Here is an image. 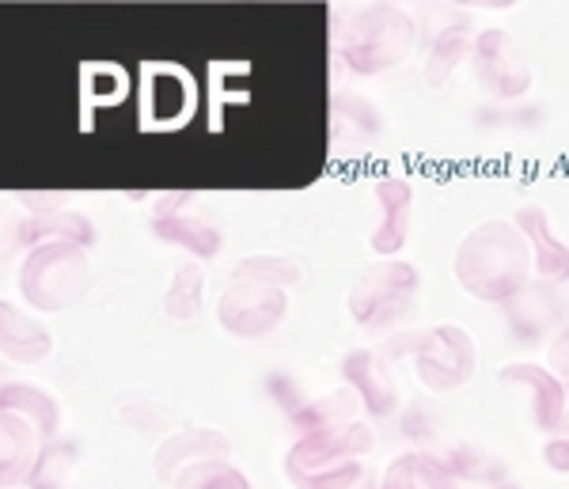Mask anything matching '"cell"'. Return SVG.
<instances>
[{
	"mask_svg": "<svg viewBox=\"0 0 569 489\" xmlns=\"http://www.w3.org/2000/svg\"><path fill=\"white\" fill-rule=\"evenodd\" d=\"M152 232L163 243H176L187 255L213 258L220 251V232L213 220L194 213V193H168L152 206Z\"/></svg>",
	"mask_w": 569,
	"mask_h": 489,
	"instance_id": "9",
	"label": "cell"
},
{
	"mask_svg": "<svg viewBox=\"0 0 569 489\" xmlns=\"http://www.w3.org/2000/svg\"><path fill=\"white\" fill-rule=\"evenodd\" d=\"M171 486L176 489H251L243 470L232 467L228 459H198V463L182 467Z\"/></svg>",
	"mask_w": 569,
	"mask_h": 489,
	"instance_id": "24",
	"label": "cell"
},
{
	"mask_svg": "<svg viewBox=\"0 0 569 489\" xmlns=\"http://www.w3.org/2000/svg\"><path fill=\"white\" fill-rule=\"evenodd\" d=\"M201 297H206V270H201L198 262L179 266L176 277H171V285H168V292H163V316H168L171 322L198 319Z\"/></svg>",
	"mask_w": 569,
	"mask_h": 489,
	"instance_id": "23",
	"label": "cell"
},
{
	"mask_svg": "<svg viewBox=\"0 0 569 489\" xmlns=\"http://www.w3.org/2000/svg\"><path fill=\"white\" fill-rule=\"evenodd\" d=\"M0 429H4L0 432V478H4V486L31 482L42 456V432L31 421H23L20 413H4Z\"/></svg>",
	"mask_w": 569,
	"mask_h": 489,
	"instance_id": "15",
	"label": "cell"
},
{
	"mask_svg": "<svg viewBox=\"0 0 569 489\" xmlns=\"http://www.w3.org/2000/svg\"><path fill=\"white\" fill-rule=\"evenodd\" d=\"M547 368L558 376L562 383H569V322L547 341Z\"/></svg>",
	"mask_w": 569,
	"mask_h": 489,
	"instance_id": "28",
	"label": "cell"
},
{
	"mask_svg": "<svg viewBox=\"0 0 569 489\" xmlns=\"http://www.w3.org/2000/svg\"><path fill=\"white\" fill-rule=\"evenodd\" d=\"M77 467V448L72 445H46L42 456H39V467L31 475V486L34 489H66V478L72 475Z\"/></svg>",
	"mask_w": 569,
	"mask_h": 489,
	"instance_id": "26",
	"label": "cell"
},
{
	"mask_svg": "<svg viewBox=\"0 0 569 489\" xmlns=\"http://www.w3.org/2000/svg\"><path fill=\"white\" fill-rule=\"evenodd\" d=\"M4 357L12 365H39L53 353V335L34 316H27L16 303H4Z\"/></svg>",
	"mask_w": 569,
	"mask_h": 489,
	"instance_id": "17",
	"label": "cell"
},
{
	"mask_svg": "<svg viewBox=\"0 0 569 489\" xmlns=\"http://www.w3.org/2000/svg\"><path fill=\"white\" fill-rule=\"evenodd\" d=\"M228 451V437L217 429H187V432H176L168 437L156 451V475L163 482H176L179 470L198 463V459H224Z\"/></svg>",
	"mask_w": 569,
	"mask_h": 489,
	"instance_id": "16",
	"label": "cell"
},
{
	"mask_svg": "<svg viewBox=\"0 0 569 489\" xmlns=\"http://www.w3.org/2000/svg\"><path fill=\"white\" fill-rule=\"evenodd\" d=\"M365 486V463L361 459H346L338 467H327L319 475H308L297 489H361Z\"/></svg>",
	"mask_w": 569,
	"mask_h": 489,
	"instance_id": "27",
	"label": "cell"
},
{
	"mask_svg": "<svg viewBox=\"0 0 569 489\" xmlns=\"http://www.w3.org/2000/svg\"><path fill=\"white\" fill-rule=\"evenodd\" d=\"M452 273L467 297L482 303H512L531 285L536 262L517 220H482L456 247Z\"/></svg>",
	"mask_w": 569,
	"mask_h": 489,
	"instance_id": "1",
	"label": "cell"
},
{
	"mask_svg": "<svg viewBox=\"0 0 569 489\" xmlns=\"http://www.w3.org/2000/svg\"><path fill=\"white\" fill-rule=\"evenodd\" d=\"M232 277L240 281H266V285H278V289H289V285L300 281V266L289 262L281 255H251L243 262L232 266Z\"/></svg>",
	"mask_w": 569,
	"mask_h": 489,
	"instance_id": "25",
	"label": "cell"
},
{
	"mask_svg": "<svg viewBox=\"0 0 569 489\" xmlns=\"http://www.w3.org/2000/svg\"><path fill=\"white\" fill-rule=\"evenodd\" d=\"M512 220H517V228L528 239L536 273L543 277L547 285L566 281V277H569V247L555 236L547 209L543 206H525V209H517V217H512Z\"/></svg>",
	"mask_w": 569,
	"mask_h": 489,
	"instance_id": "14",
	"label": "cell"
},
{
	"mask_svg": "<svg viewBox=\"0 0 569 489\" xmlns=\"http://www.w3.org/2000/svg\"><path fill=\"white\" fill-rule=\"evenodd\" d=\"M190 107V84L182 72H152L149 77V99H144V110H149V118L156 126H171L179 122L182 114H187Z\"/></svg>",
	"mask_w": 569,
	"mask_h": 489,
	"instance_id": "22",
	"label": "cell"
},
{
	"mask_svg": "<svg viewBox=\"0 0 569 489\" xmlns=\"http://www.w3.org/2000/svg\"><path fill=\"white\" fill-rule=\"evenodd\" d=\"M96 243V224L84 213H72V209H50V213H27L23 220H8V247L12 251H34L39 243Z\"/></svg>",
	"mask_w": 569,
	"mask_h": 489,
	"instance_id": "12",
	"label": "cell"
},
{
	"mask_svg": "<svg viewBox=\"0 0 569 489\" xmlns=\"http://www.w3.org/2000/svg\"><path fill=\"white\" fill-rule=\"evenodd\" d=\"M372 198L380 206V220L369 232L372 251L380 258H395L410 239V220H415V187L399 174H383L372 182Z\"/></svg>",
	"mask_w": 569,
	"mask_h": 489,
	"instance_id": "10",
	"label": "cell"
},
{
	"mask_svg": "<svg viewBox=\"0 0 569 489\" xmlns=\"http://www.w3.org/2000/svg\"><path fill=\"white\" fill-rule=\"evenodd\" d=\"M421 292V273L402 258H376L357 273V281L350 285V316L353 322L369 330H383L391 322L407 319Z\"/></svg>",
	"mask_w": 569,
	"mask_h": 489,
	"instance_id": "4",
	"label": "cell"
},
{
	"mask_svg": "<svg viewBox=\"0 0 569 489\" xmlns=\"http://www.w3.org/2000/svg\"><path fill=\"white\" fill-rule=\"evenodd\" d=\"M471 46H475V27L467 20L448 23L445 31L437 34L433 46H429V58H426V84L429 88H445L448 77H452L460 64L471 58Z\"/></svg>",
	"mask_w": 569,
	"mask_h": 489,
	"instance_id": "18",
	"label": "cell"
},
{
	"mask_svg": "<svg viewBox=\"0 0 569 489\" xmlns=\"http://www.w3.org/2000/svg\"><path fill=\"white\" fill-rule=\"evenodd\" d=\"M284 311H289V292L266 281H240L232 277L217 300V322L224 335L240 341H259L281 327Z\"/></svg>",
	"mask_w": 569,
	"mask_h": 489,
	"instance_id": "6",
	"label": "cell"
},
{
	"mask_svg": "<svg viewBox=\"0 0 569 489\" xmlns=\"http://www.w3.org/2000/svg\"><path fill=\"white\" fill-rule=\"evenodd\" d=\"M415 42L418 23L402 8L369 4L335 20V58L357 77H380V72L402 64Z\"/></svg>",
	"mask_w": 569,
	"mask_h": 489,
	"instance_id": "2",
	"label": "cell"
},
{
	"mask_svg": "<svg viewBox=\"0 0 569 489\" xmlns=\"http://www.w3.org/2000/svg\"><path fill=\"white\" fill-rule=\"evenodd\" d=\"M501 383L528 387V391H531V421H536L539 432H550V437H555V432L562 429L569 387L558 380L547 365H531V361L505 365L501 368Z\"/></svg>",
	"mask_w": 569,
	"mask_h": 489,
	"instance_id": "11",
	"label": "cell"
},
{
	"mask_svg": "<svg viewBox=\"0 0 569 489\" xmlns=\"http://www.w3.org/2000/svg\"><path fill=\"white\" fill-rule=\"evenodd\" d=\"M0 399H4V413H20L23 421H31V426L42 432V440L58 437L61 410H58V399H53L50 391H42V387H34V383L8 380Z\"/></svg>",
	"mask_w": 569,
	"mask_h": 489,
	"instance_id": "20",
	"label": "cell"
},
{
	"mask_svg": "<svg viewBox=\"0 0 569 489\" xmlns=\"http://www.w3.org/2000/svg\"><path fill=\"white\" fill-rule=\"evenodd\" d=\"M372 448H376L372 426H365V421H357V418L338 421V426L305 432V437L289 448V456H284V475L297 486V482H305L308 475H319V470L338 467V463H346V459L369 456Z\"/></svg>",
	"mask_w": 569,
	"mask_h": 489,
	"instance_id": "7",
	"label": "cell"
},
{
	"mask_svg": "<svg viewBox=\"0 0 569 489\" xmlns=\"http://www.w3.org/2000/svg\"><path fill=\"white\" fill-rule=\"evenodd\" d=\"M20 292L34 311L58 316V311L77 308L91 289V262L88 247L80 243H39L23 255L20 262Z\"/></svg>",
	"mask_w": 569,
	"mask_h": 489,
	"instance_id": "3",
	"label": "cell"
},
{
	"mask_svg": "<svg viewBox=\"0 0 569 489\" xmlns=\"http://www.w3.org/2000/svg\"><path fill=\"white\" fill-rule=\"evenodd\" d=\"M342 380L357 395V402L369 413H376V418H388L399 406V387H395L388 353H380V349H361V353L346 357Z\"/></svg>",
	"mask_w": 569,
	"mask_h": 489,
	"instance_id": "13",
	"label": "cell"
},
{
	"mask_svg": "<svg viewBox=\"0 0 569 489\" xmlns=\"http://www.w3.org/2000/svg\"><path fill=\"white\" fill-rule=\"evenodd\" d=\"M380 489H456V475L433 456L407 451V456L388 463L380 478Z\"/></svg>",
	"mask_w": 569,
	"mask_h": 489,
	"instance_id": "19",
	"label": "cell"
},
{
	"mask_svg": "<svg viewBox=\"0 0 569 489\" xmlns=\"http://www.w3.org/2000/svg\"><path fill=\"white\" fill-rule=\"evenodd\" d=\"M330 126H335V141H350V144H369L380 137V110H376L365 96H335L330 107Z\"/></svg>",
	"mask_w": 569,
	"mask_h": 489,
	"instance_id": "21",
	"label": "cell"
},
{
	"mask_svg": "<svg viewBox=\"0 0 569 489\" xmlns=\"http://www.w3.org/2000/svg\"><path fill=\"white\" fill-rule=\"evenodd\" d=\"M543 459H547L550 470H558V475H569V432H555V437H547Z\"/></svg>",
	"mask_w": 569,
	"mask_h": 489,
	"instance_id": "29",
	"label": "cell"
},
{
	"mask_svg": "<svg viewBox=\"0 0 569 489\" xmlns=\"http://www.w3.org/2000/svg\"><path fill=\"white\" fill-rule=\"evenodd\" d=\"M471 72L475 84H479L490 99H501V103H512L531 88V69L520 53L517 39L501 27H486V31L475 34L471 46Z\"/></svg>",
	"mask_w": 569,
	"mask_h": 489,
	"instance_id": "8",
	"label": "cell"
},
{
	"mask_svg": "<svg viewBox=\"0 0 569 489\" xmlns=\"http://www.w3.org/2000/svg\"><path fill=\"white\" fill-rule=\"evenodd\" d=\"M402 349L415 361L421 387H429L433 395H448L456 387H463L475 368H479V346L456 322L418 330V335L402 338Z\"/></svg>",
	"mask_w": 569,
	"mask_h": 489,
	"instance_id": "5",
	"label": "cell"
}]
</instances>
